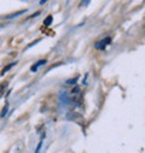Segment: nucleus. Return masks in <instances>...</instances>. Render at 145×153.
<instances>
[{
    "instance_id": "f257e3e1",
    "label": "nucleus",
    "mask_w": 145,
    "mask_h": 153,
    "mask_svg": "<svg viewBox=\"0 0 145 153\" xmlns=\"http://www.w3.org/2000/svg\"><path fill=\"white\" fill-rule=\"evenodd\" d=\"M110 42H111V37L108 36V37H105V39H103L102 41H99V42L96 44V48H97V50H104Z\"/></svg>"
},
{
    "instance_id": "f03ea898",
    "label": "nucleus",
    "mask_w": 145,
    "mask_h": 153,
    "mask_svg": "<svg viewBox=\"0 0 145 153\" xmlns=\"http://www.w3.org/2000/svg\"><path fill=\"white\" fill-rule=\"evenodd\" d=\"M44 64H46V60H45V59H41V60H39L38 63H35V64H34V65L30 68V70L35 72V71H38V69H39L41 65H44Z\"/></svg>"
},
{
    "instance_id": "7ed1b4c3",
    "label": "nucleus",
    "mask_w": 145,
    "mask_h": 153,
    "mask_svg": "<svg viewBox=\"0 0 145 153\" xmlns=\"http://www.w3.org/2000/svg\"><path fill=\"white\" fill-rule=\"evenodd\" d=\"M78 79H79L78 76H76V77H74V79H69V80H67V81H65V83H64V85H65V86H74V85L76 83Z\"/></svg>"
},
{
    "instance_id": "20e7f679",
    "label": "nucleus",
    "mask_w": 145,
    "mask_h": 153,
    "mask_svg": "<svg viewBox=\"0 0 145 153\" xmlns=\"http://www.w3.org/2000/svg\"><path fill=\"white\" fill-rule=\"evenodd\" d=\"M16 64H17V62H15V63H11V64H9V65H7L6 68H4V69H3V71H1V75H5V72H7V71H9L10 69H12V68H13V66H15Z\"/></svg>"
},
{
    "instance_id": "39448f33",
    "label": "nucleus",
    "mask_w": 145,
    "mask_h": 153,
    "mask_svg": "<svg viewBox=\"0 0 145 153\" xmlns=\"http://www.w3.org/2000/svg\"><path fill=\"white\" fill-rule=\"evenodd\" d=\"M7 111H9V104H5V106H4L3 111H1V113H0V117H5L6 113H7Z\"/></svg>"
},
{
    "instance_id": "423d86ee",
    "label": "nucleus",
    "mask_w": 145,
    "mask_h": 153,
    "mask_svg": "<svg viewBox=\"0 0 145 153\" xmlns=\"http://www.w3.org/2000/svg\"><path fill=\"white\" fill-rule=\"evenodd\" d=\"M52 19H53V17L52 16H49L45 21H44V24L46 25V27H49V25H51V23H52Z\"/></svg>"
},
{
    "instance_id": "0eeeda50",
    "label": "nucleus",
    "mask_w": 145,
    "mask_h": 153,
    "mask_svg": "<svg viewBox=\"0 0 145 153\" xmlns=\"http://www.w3.org/2000/svg\"><path fill=\"white\" fill-rule=\"evenodd\" d=\"M22 13H24V11H18V12H16L15 15H11V16H7L6 18H13V17H16V16H19V15H22Z\"/></svg>"
},
{
    "instance_id": "6e6552de",
    "label": "nucleus",
    "mask_w": 145,
    "mask_h": 153,
    "mask_svg": "<svg viewBox=\"0 0 145 153\" xmlns=\"http://www.w3.org/2000/svg\"><path fill=\"white\" fill-rule=\"evenodd\" d=\"M41 146H43V139L40 140V142H39L38 147H36V149H35V153H39V152H40V148H41Z\"/></svg>"
},
{
    "instance_id": "1a4fd4ad",
    "label": "nucleus",
    "mask_w": 145,
    "mask_h": 153,
    "mask_svg": "<svg viewBox=\"0 0 145 153\" xmlns=\"http://www.w3.org/2000/svg\"><path fill=\"white\" fill-rule=\"evenodd\" d=\"M6 88V83H4L1 87H0V97H1L3 95V93H4V89Z\"/></svg>"
},
{
    "instance_id": "9d476101",
    "label": "nucleus",
    "mask_w": 145,
    "mask_h": 153,
    "mask_svg": "<svg viewBox=\"0 0 145 153\" xmlns=\"http://www.w3.org/2000/svg\"><path fill=\"white\" fill-rule=\"evenodd\" d=\"M39 15H40V12H35L34 15H31V16H30V18H34V17H36V16H39Z\"/></svg>"
}]
</instances>
